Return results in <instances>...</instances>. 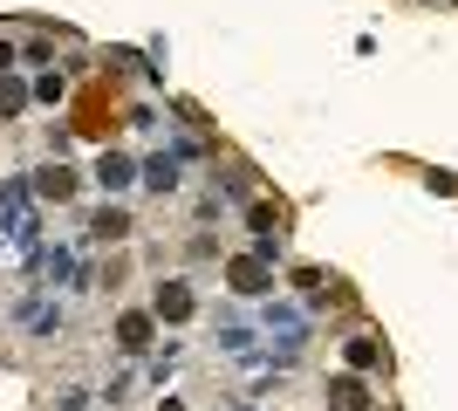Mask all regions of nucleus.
<instances>
[{"mask_svg": "<svg viewBox=\"0 0 458 411\" xmlns=\"http://www.w3.org/2000/svg\"><path fill=\"white\" fill-rule=\"evenodd\" d=\"M377 343H369V336H356V343H349V364H356V371H377Z\"/></svg>", "mask_w": 458, "mask_h": 411, "instance_id": "1a4fd4ad", "label": "nucleus"}, {"mask_svg": "<svg viewBox=\"0 0 458 411\" xmlns=\"http://www.w3.org/2000/svg\"><path fill=\"white\" fill-rule=\"evenodd\" d=\"M226 281H233V288H240V295H260V288H267V261L240 254V261H233V268H226Z\"/></svg>", "mask_w": 458, "mask_h": 411, "instance_id": "f257e3e1", "label": "nucleus"}, {"mask_svg": "<svg viewBox=\"0 0 458 411\" xmlns=\"http://www.w3.org/2000/svg\"><path fill=\"white\" fill-rule=\"evenodd\" d=\"M328 411H363V384H356V377H335V384H328Z\"/></svg>", "mask_w": 458, "mask_h": 411, "instance_id": "20e7f679", "label": "nucleus"}, {"mask_svg": "<svg viewBox=\"0 0 458 411\" xmlns=\"http://www.w3.org/2000/svg\"><path fill=\"white\" fill-rule=\"evenodd\" d=\"M35 193L41 199H69V193H76V172H69V165H48V172L35 178Z\"/></svg>", "mask_w": 458, "mask_h": 411, "instance_id": "7ed1b4c3", "label": "nucleus"}, {"mask_svg": "<svg viewBox=\"0 0 458 411\" xmlns=\"http://www.w3.org/2000/svg\"><path fill=\"white\" fill-rule=\"evenodd\" d=\"M157 315H165V322H185L191 315V288L185 281H165V288H157Z\"/></svg>", "mask_w": 458, "mask_h": 411, "instance_id": "f03ea898", "label": "nucleus"}, {"mask_svg": "<svg viewBox=\"0 0 458 411\" xmlns=\"http://www.w3.org/2000/svg\"><path fill=\"white\" fill-rule=\"evenodd\" d=\"M21 103H28V90H21V82H14V76H0V117H14Z\"/></svg>", "mask_w": 458, "mask_h": 411, "instance_id": "6e6552de", "label": "nucleus"}, {"mask_svg": "<svg viewBox=\"0 0 458 411\" xmlns=\"http://www.w3.org/2000/svg\"><path fill=\"white\" fill-rule=\"evenodd\" d=\"M89 234H96V240H123V234H131V219L116 213V206H103V213H96V227H89Z\"/></svg>", "mask_w": 458, "mask_h": 411, "instance_id": "423d86ee", "label": "nucleus"}, {"mask_svg": "<svg viewBox=\"0 0 458 411\" xmlns=\"http://www.w3.org/2000/svg\"><path fill=\"white\" fill-rule=\"evenodd\" d=\"M116 336H123V350H144V343H151V315H123Z\"/></svg>", "mask_w": 458, "mask_h": 411, "instance_id": "39448f33", "label": "nucleus"}, {"mask_svg": "<svg viewBox=\"0 0 458 411\" xmlns=\"http://www.w3.org/2000/svg\"><path fill=\"white\" fill-rule=\"evenodd\" d=\"M96 178H103V185H131V158H103Z\"/></svg>", "mask_w": 458, "mask_h": 411, "instance_id": "0eeeda50", "label": "nucleus"}]
</instances>
